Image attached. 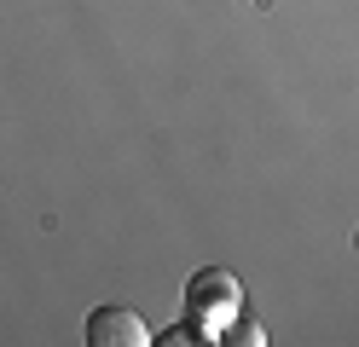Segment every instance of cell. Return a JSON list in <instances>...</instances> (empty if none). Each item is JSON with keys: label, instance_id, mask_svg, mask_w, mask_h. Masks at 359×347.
<instances>
[{"label": "cell", "instance_id": "6da1fadb", "mask_svg": "<svg viewBox=\"0 0 359 347\" xmlns=\"http://www.w3.org/2000/svg\"><path fill=\"white\" fill-rule=\"evenodd\" d=\"M87 341L93 347H145L151 330L133 307H93L87 313Z\"/></svg>", "mask_w": 359, "mask_h": 347}, {"label": "cell", "instance_id": "7a4b0ae2", "mask_svg": "<svg viewBox=\"0 0 359 347\" xmlns=\"http://www.w3.org/2000/svg\"><path fill=\"white\" fill-rule=\"evenodd\" d=\"M220 307H238V278L226 272V266H209V272H197L191 278V318H215ZM220 324V318H215Z\"/></svg>", "mask_w": 359, "mask_h": 347}, {"label": "cell", "instance_id": "3957f363", "mask_svg": "<svg viewBox=\"0 0 359 347\" xmlns=\"http://www.w3.org/2000/svg\"><path fill=\"white\" fill-rule=\"evenodd\" d=\"M215 341H226V347H261L266 336H261V324L238 318V324H220V336H215Z\"/></svg>", "mask_w": 359, "mask_h": 347}, {"label": "cell", "instance_id": "277c9868", "mask_svg": "<svg viewBox=\"0 0 359 347\" xmlns=\"http://www.w3.org/2000/svg\"><path fill=\"white\" fill-rule=\"evenodd\" d=\"M156 347H180V341H203V336H191V324H174V330H163V336H151Z\"/></svg>", "mask_w": 359, "mask_h": 347}, {"label": "cell", "instance_id": "5b68a950", "mask_svg": "<svg viewBox=\"0 0 359 347\" xmlns=\"http://www.w3.org/2000/svg\"><path fill=\"white\" fill-rule=\"evenodd\" d=\"M353 249H359V231H353Z\"/></svg>", "mask_w": 359, "mask_h": 347}]
</instances>
